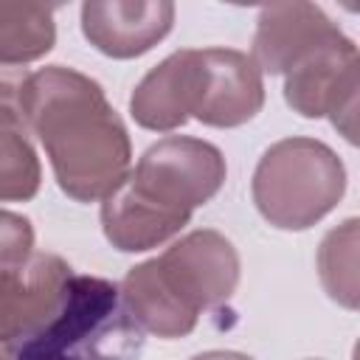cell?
<instances>
[{
  "label": "cell",
  "instance_id": "9c48e42d",
  "mask_svg": "<svg viewBox=\"0 0 360 360\" xmlns=\"http://www.w3.org/2000/svg\"><path fill=\"white\" fill-rule=\"evenodd\" d=\"M343 31L315 3L264 6L253 34V62L270 76H284L318 48L340 39Z\"/></svg>",
  "mask_w": 360,
  "mask_h": 360
},
{
  "label": "cell",
  "instance_id": "2e32d148",
  "mask_svg": "<svg viewBox=\"0 0 360 360\" xmlns=\"http://www.w3.org/2000/svg\"><path fill=\"white\" fill-rule=\"evenodd\" d=\"M34 253V228L28 217L0 208V273L22 267Z\"/></svg>",
  "mask_w": 360,
  "mask_h": 360
},
{
  "label": "cell",
  "instance_id": "3957f363",
  "mask_svg": "<svg viewBox=\"0 0 360 360\" xmlns=\"http://www.w3.org/2000/svg\"><path fill=\"white\" fill-rule=\"evenodd\" d=\"M143 329L129 318L121 292L98 276H70L59 312L8 349V360H138Z\"/></svg>",
  "mask_w": 360,
  "mask_h": 360
},
{
  "label": "cell",
  "instance_id": "8fae6325",
  "mask_svg": "<svg viewBox=\"0 0 360 360\" xmlns=\"http://www.w3.org/2000/svg\"><path fill=\"white\" fill-rule=\"evenodd\" d=\"M200 56L197 48H183L155 65L132 90V118L155 132L183 127L197 107Z\"/></svg>",
  "mask_w": 360,
  "mask_h": 360
},
{
  "label": "cell",
  "instance_id": "7a4b0ae2",
  "mask_svg": "<svg viewBox=\"0 0 360 360\" xmlns=\"http://www.w3.org/2000/svg\"><path fill=\"white\" fill-rule=\"evenodd\" d=\"M239 284V253L219 231H191L160 256L129 267L118 292L129 318L158 335L183 338L202 309L219 307Z\"/></svg>",
  "mask_w": 360,
  "mask_h": 360
},
{
  "label": "cell",
  "instance_id": "d6986e66",
  "mask_svg": "<svg viewBox=\"0 0 360 360\" xmlns=\"http://www.w3.org/2000/svg\"><path fill=\"white\" fill-rule=\"evenodd\" d=\"M0 360H8V354H3V352H0Z\"/></svg>",
  "mask_w": 360,
  "mask_h": 360
},
{
  "label": "cell",
  "instance_id": "7c38bea8",
  "mask_svg": "<svg viewBox=\"0 0 360 360\" xmlns=\"http://www.w3.org/2000/svg\"><path fill=\"white\" fill-rule=\"evenodd\" d=\"M188 225V219L174 217L163 208H158L152 200L138 194L127 177L121 186L101 200V228L104 236L112 242V248L124 253H138L158 248L169 242L174 233H180Z\"/></svg>",
  "mask_w": 360,
  "mask_h": 360
},
{
  "label": "cell",
  "instance_id": "6da1fadb",
  "mask_svg": "<svg viewBox=\"0 0 360 360\" xmlns=\"http://www.w3.org/2000/svg\"><path fill=\"white\" fill-rule=\"evenodd\" d=\"M22 121L45 146L56 183L70 200H104L129 174L127 127L90 76L65 65L31 73Z\"/></svg>",
  "mask_w": 360,
  "mask_h": 360
},
{
  "label": "cell",
  "instance_id": "30bf717a",
  "mask_svg": "<svg viewBox=\"0 0 360 360\" xmlns=\"http://www.w3.org/2000/svg\"><path fill=\"white\" fill-rule=\"evenodd\" d=\"M174 22L169 0H87L82 6V34L112 59H132L155 48Z\"/></svg>",
  "mask_w": 360,
  "mask_h": 360
},
{
  "label": "cell",
  "instance_id": "52a82bcc",
  "mask_svg": "<svg viewBox=\"0 0 360 360\" xmlns=\"http://www.w3.org/2000/svg\"><path fill=\"white\" fill-rule=\"evenodd\" d=\"M70 276V264L56 253H31L22 267L0 273V346L6 352L59 312Z\"/></svg>",
  "mask_w": 360,
  "mask_h": 360
},
{
  "label": "cell",
  "instance_id": "e0dca14e",
  "mask_svg": "<svg viewBox=\"0 0 360 360\" xmlns=\"http://www.w3.org/2000/svg\"><path fill=\"white\" fill-rule=\"evenodd\" d=\"M28 76H31L28 68L0 65V112H11L22 118V93L28 84Z\"/></svg>",
  "mask_w": 360,
  "mask_h": 360
},
{
  "label": "cell",
  "instance_id": "5bb4252c",
  "mask_svg": "<svg viewBox=\"0 0 360 360\" xmlns=\"http://www.w3.org/2000/svg\"><path fill=\"white\" fill-rule=\"evenodd\" d=\"M20 115L0 112V202H25L39 191L42 169Z\"/></svg>",
  "mask_w": 360,
  "mask_h": 360
},
{
  "label": "cell",
  "instance_id": "ba28073f",
  "mask_svg": "<svg viewBox=\"0 0 360 360\" xmlns=\"http://www.w3.org/2000/svg\"><path fill=\"white\" fill-rule=\"evenodd\" d=\"M197 79V121L208 127H239L264 104V82L256 62L233 48H202Z\"/></svg>",
  "mask_w": 360,
  "mask_h": 360
},
{
  "label": "cell",
  "instance_id": "ac0fdd59",
  "mask_svg": "<svg viewBox=\"0 0 360 360\" xmlns=\"http://www.w3.org/2000/svg\"><path fill=\"white\" fill-rule=\"evenodd\" d=\"M191 360H253L242 352H202V354H194Z\"/></svg>",
  "mask_w": 360,
  "mask_h": 360
},
{
  "label": "cell",
  "instance_id": "5b68a950",
  "mask_svg": "<svg viewBox=\"0 0 360 360\" xmlns=\"http://www.w3.org/2000/svg\"><path fill=\"white\" fill-rule=\"evenodd\" d=\"M225 172V158L214 143L169 135L141 155L127 183L158 208L191 219L194 208L205 205L222 188Z\"/></svg>",
  "mask_w": 360,
  "mask_h": 360
},
{
  "label": "cell",
  "instance_id": "8992f818",
  "mask_svg": "<svg viewBox=\"0 0 360 360\" xmlns=\"http://www.w3.org/2000/svg\"><path fill=\"white\" fill-rule=\"evenodd\" d=\"M357 90L360 56L346 34L284 73L287 104L304 118L329 115L332 127L349 143H357Z\"/></svg>",
  "mask_w": 360,
  "mask_h": 360
},
{
  "label": "cell",
  "instance_id": "4fadbf2b",
  "mask_svg": "<svg viewBox=\"0 0 360 360\" xmlns=\"http://www.w3.org/2000/svg\"><path fill=\"white\" fill-rule=\"evenodd\" d=\"M56 6L0 0V65L25 68L45 56L56 42Z\"/></svg>",
  "mask_w": 360,
  "mask_h": 360
},
{
  "label": "cell",
  "instance_id": "277c9868",
  "mask_svg": "<svg viewBox=\"0 0 360 360\" xmlns=\"http://www.w3.org/2000/svg\"><path fill=\"white\" fill-rule=\"evenodd\" d=\"M253 202L281 231H307L323 219L346 191L343 160L315 138L276 141L256 163Z\"/></svg>",
  "mask_w": 360,
  "mask_h": 360
},
{
  "label": "cell",
  "instance_id": "9a60e30c",
  "mask_svg": "<svg viewBox=\"0 0 360 360\" xmlns=\"http://www.w3.org/2000/svg\"><path fill=\"white\" fill-rule=\"evenodd\" d=\"M357 219H346L332 228L318 250L321 284L332 301L346 309H357Z\"/></svg>",
  "mask_w": 360,
  "mask_h": 360
}]
</instances>
